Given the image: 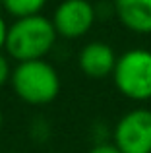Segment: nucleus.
Instances as JSON below:
<instances>
[{"label":"nucleus","instance_id":"f03ea898","mask_svg":"<svg viewBox=\"0 0 151 153\" xmlns=\"http://www.w3.org/2000/svg\"><path fill=\"white\" fill-rule=\"evenodd\" d=\"M10 85L19 101L33 107H43L58 97L60 76L47 60H27L14 66Z\"/></svg>","mask_w":151,"mask_h":153},{"label":"nucleus","instance_id":"20e7f679","mask_svg":"<svg viewBox=\"0 0 151 153\" xmlns=\"http://www.w3.org/2000/svg\"><path fill=\"white\" fill-rule=\"evenodd\" d=\"M113 143L122 153H151V108L140 107L118 118Z\"/></svg>","mask_w":151,"mask_h":153},{"label":"nucleus","instance_id":"6e6552de","mask_svg":"<svg viewBox=\"0 0 151 153\" xmlns=\"http://www.w3.org/2000/svg\"><path fill=\"white\" fill-rule=\"evenodd\" d=\"M47 2L49 0H0L4 12L14 19L41 14L43 8L47 6Z\"/></svg>","mask_w":151,"mask_h":153},{"label":"nucleus","instance_id":"423d86ee","mask_svg":"<svg viewBox=\"0 0 151 153\" xmlns=\"http://www.w3.org/2000/svg\"><path fill=\"white\" fill-rule=\"evenodd\" d=\"M116 52L105 41H91L81 47L78 54V66L83 76L91 79H103L113 76L114 64H116Z\"/></svg>","mask_w":151,"mask_h":153},{"label":"nucleus","instance_id":"f8f14e48","mask_svg":"<svg viewBox=\"0 0 151 153\" xmlns=\"http://www.w3.org/2000/svg\"><path fill=\"white\" fill-rule=\"evenodd\" d=\"M0 130H2V111H0Z\"/></svg>","mask_w":151,"mask_h":153},{"label":"nucleus","instance_id":"39448f33","mask_svg":"<svg viewBox=\"0 0 151 153\" xmlns=\"http://www.w3.org/2000/svg\"><path fill=\"white\" fill-rule=\"evenodd\" d=\"M97 19V8L89 0H62L53 12L54 31L58 37L76 41L85 37L95 25Z\"/></svg>","mask_w":151,"mask_h":153},{"label":"nucleus","instance_id":"f257e3e1","mask_svg":"<svg viewBox=\"0 0 151 153\" xmlns=\"http://www.w3.org/2000/svg\"><path fill=\"white\" fill-rule=\"evenodd\" d=\"M56 39L58 35L50 18H45L43 14L19 18L8 25L4 52L16 64L27 60H45L54 49Z\"/></svg>","mask_w":151,"mask_h":153},{"label":"nucleus","instance_id":"9d476101","mask_svg":"<svg viewBox=\"0 0 151 153\" xmlns=\"http://www.w3.org/2000/svg\"><path fill=\"white\" fill-rule=\"evenodd\" d=\"M89 153H122V151L118 149L114 143H105V142H101V143H97V146L91 147Z\"/></svg>","mask_w":151,"mask_h":153},{"label":"nucleus","instance_id":"ddd939ff","mask_svg":"<svg viewBox=\"0 0 151 153\" xmlns=\"http://www.w3.org/2000/svg\"><path fill=\"white\" fill-rule=\"evenodd\" d=\"M4 153H14V151H4Z\"/></svg>","mask_w":151,"mask_h":153},{"label":"nucleus","instance_id":"9b49d317","mask_svg":"<svg viewBox=\"0 0 151 153\" xmlns=\"http://www.w3.org/2000/svg\"><path fill=\"white\" fill-rule=\"evenodd\" d=\"M6 33H8V23L4 16L0 14V52L4 51V43H6Z\"/></svg>","mask_w":151,"mask_h":153},{"label":"nucleus","instance_id":"0eeeda50","mask_svg":"<svg viewBox=\"0 0 151 153\" xmlns=\"http://www.w3.org/2000/svg\"><path fill=\"white\" fill-rule=\"evenodd\" d=\"M120 25L136 35H151V0H113Z\"/></svg>","mask_w":151,"mask_h":153},{"label":"nucleus","instance_id":"7ed1b4c3","mask_svg":"<svg viewBox=\"0 0 151 153\" xmlns=\"http://www.w3.org/2000/svg\"><path fill=\"white\" fill-rule=\"evenodd\" d=\"M113 83L130 101H151V51L136 47L122 52L114 64Z\"/></svg>","mask_w":151,"mask_h":153},{"label":"nucleus","instance_id":"1a4fd4ad","mask_svg":"<svg viewBox=\"0 0 151 153\" xmlns=\"http://www.w3.org/2000/svg\"><path fill=\"white\" fill-rule=\"evenodd\" d=\"M12 70H14V66H12V62H10V58H8V54L0 52V89H2L4 85H8V83H10Z\"/></svg>","mask_w":151,"mask_h":153}]
</instances>
